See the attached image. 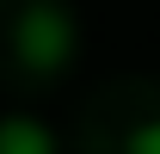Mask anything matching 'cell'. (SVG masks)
<instances>
[{
	"mask_svg": "<svg viewBox=\"0 0 160 154\" xmlns=\"http://www.w3.org/2000/svg\"><path fill=\"white\" fill-rule=\"evenodd\" d=\"M19 56H25V68H37V74H56L62 62L74 56V19L62 13L56 0H31V6H25Z\"/></svg>",
	"mask_w": 160,
	"mask_h": 154,
	"instance_id": "obj_1",
	"label": "cell"
},
{
	"mask_svg": "<svg viewBox=\"0 0 160 154\" xmlns=\"http://www.w3.org/2000/svg\"><path fill=\"white\" fill-rule=\"evenodd\" d=\"M0 154H56V136L37 117H0Z\"/></svg>",
	"mask_w": 160,
	"mask_h": 154,
	"instance_id": "obj_2",
	"label": "cell"
},
{
	"mask_svg": "<svg viewBox=\"0 0 160 154\" xmlns=\"http://www.w3.org/2000/svg\"><path fill=\"white\" fill-rule=\"evenodd\" d=\"M129 154H160V117H148V123L129 130Z\"/></svg>",
	"mask_w": 160,
	"mask_h": 154,
	"instance_id": "obj_3",
	"label": "cell"
}]
</instances>
